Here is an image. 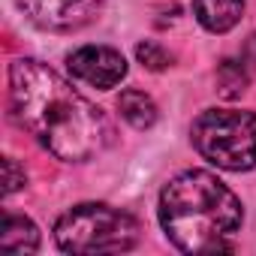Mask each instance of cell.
Listing matches in <instances>:
<instances>
[{
	"label": "cell",
	"mask_w": 256,
	"mask_h": 256,
	"mask_svg": "<svg viewBox=\"0 0 256 256\" xmlns=\"http://www.w3.org/2000/svg\"><path fill=\"white\" fill-rule=\"evenodd\" d=\"M54 241L64 253H124L136 247L139 223L120 208L84 202L70 208L58 220Z\"/></svg>",
	"instance_id": "cell-3"
},
{
	"label": "cell",
	"mask_w": 256,
	"mask_h": 256,
	"mask_svg": "<svg viewBox=\"0 0 256 256\" xmlns=\"http://www.w3.org/2000/svg\"><path fill=\"white\" fill-rule=\"evenodd\" d=\"M70 72L100 90H108L114 84H120V78L126 76V60L120 52L108 48V46H84L78 52H72L66 58Z\"/></svg>",
	"instance_id": "cell-6"
},
{
	"label": "cell",
	"mask_w": 256,
	"mask_h": 256,
	"mask_svg": "<svg viewBox=\"0 0 256 256\" xmlns=\"http://www.w3.org/2000/svg\"><path fill=\"white\" fill-rule=\"evenodd\" d=\"M244 90H247V70H244V64L229 60V58L220 60V66H217V94L223 100H235Z\"/></svg>",
	"instance_id": "cell-10"
},
{
	"label": "cell",
	"mask_w": 256,
	"mask_h": 256,
	"mask_svg": "<svg viewBox=\"0 0 256 256\" xmlns=\"http://www.w3.org/2000/svg\"><path fill=\"white\" fill-rule=\"evenodd\" d=\"M190 139L211 166L247 172L256 166V112L208 108L193 120Z\"/></svg>",
	"instance_id": "cell-4"
},
{
	"label": "cell",
	"mask_w": 256,
	"mask_h": 256,
	"mask_svg": "<svg viewBox=\"0 0 256 256\" xmlns=\"http://www.w3.org/2000/svg\"><path fill=\"white\" fill-rule=\"evenodd\" d=\"M10 100L18 124L58 160L84 163L112 142L106 114L40 60L10 66Z\"/></svg>",
	"instance_id": "cell-1"
},
{
	"label": "cell",
	"mask_w": 256,
	"mask_h": 256,
	"mask_svg": "<svg viewBox=\"0 0 256 256\" xmlns=\"http://www.w3.org/2000/svg\"><path fill=\"white\" fill-rule=\"evenodd\" d=\"M241 60H247L250 66H256V34L244 42V48H241Z\"/></svg>",
	"instance_id": "cell-13"
},
{
	"label": "cell",
	"mask_w": 256,
	"mask_h": 256,
	"mask_svg": "<svg viewBox=\"0 0 256 256\" xmlns=\"http://www.w3.org/2000/svg\"><path fill=\"white\" fill-rule=\"evenodd\" d=\"M4 175H6V187H4L6 196H12L16 190H22V184H24V172H18V163H16L12 157L4 160Z\"/></svg>",
	"instance_id": "cell-12"
},
{
	"label": "cell",
	"mask_w": 256,
	"mask_h": 256,
	"mask_svg": "<svg viewBox=\"0 0 256 256\" xmlns=\"http://www.w3.org/2000/svg\"><path fill=\"white\" fill-rule=\"evenodd\" d=\"M0 247L12 250V253H34L40 247V229L24 214L6 211L4 214V226H0Z\"/></svg>",
	"instance_id": "cell-8"
},
{
	"label": "cell",
	"mask_w": 256,
	"mask_h": 256,
	"mask_svg": "<svg viewBox=\"0 0 256 256\" xmlns=\"http://www.w3.org/2000/svg\"><path fill=\"white\" fill-rule=\"evenodd\" d=\"M18 6L46 30H78L94 22L102 0H18Z\"/></svg>",
	"instance_id": "cell-5"
},
{
	"label": "cell",
	"mask_w": 256,
	"mask_h": 256,
	"mask_svg": "<svg viewBox=\"0 0 256 256\" xmlns=\"http://www.w3.org/2000/svg\"><path fill=\"white\" fill-rule=\"evenodd\" d=\"M241 220L238 196L211 172H181L160 193L163 232L184 253L232 250V235L241 229Z\"/></svg>",
	"instance_id": "cell-2"
},
{
	"label": "cell",
	"mask_w": 256,
	"mask_h": 256,
	"mask_svg": "<svg viewBox=\"0 0 256 256\" xmlns=\"http://www.w3.org/2000/svg\"><path fill=\"white\" fill-rule=\"evenodd\" d=\"M244 0H193V16L208 34H226L241 22Z\"/></svg>",
	"instance_id": "cell-7"
},
{
	"label": "cell",
	"mask_w": 256,
	"mask_h": 256,
	"mask_svg": "<svg viewBox=\"0 0 256 256\" xmlns=\"http://www.w3.org/2000/svg\"><path fill=\"white\" fill-rule=\"evenodd\" d=\"M118 108H120L124 120L133 124L136 130H148V126H154V120H157V106H154V100H151L145 90H136V88H130V90L120 94Z\"/></svg>",
	"instance_id": "cell-9"
},
{
	"label": "cell",
	"mask_w": 256,
	"mask_h": 256,
	"mask_svg": "<svg viewBox=\"0 0 256 256\" xmlns=\"http://www.w3.org/2000/svg\"><path fill=\"white\" fill-rule=\"evenodd\" d=\"M136 58L142 60V66H148V70H154V72H160V70H166V66L172 64L169 52L160 48L157 42H139V46H136Z\"/></svg>",
	"instance_id": "cell-11"
}]
</instances>
